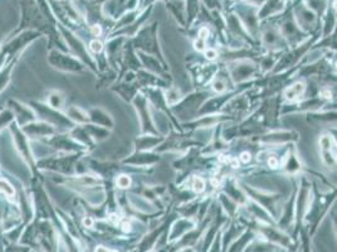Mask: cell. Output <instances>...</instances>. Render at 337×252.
Listing matches in <instances>:
<instances>
[{
	"mask_svg": "<svg viewBox=\"0 0 337 252\" xmlns=\"http://www.w3.org/2000/svg\"><path fill=\"white\" fill-rule=\"evenodd\" d=\"M304 90H306V85H304V83L303 82H297V83H294V85H292L289 88L286 90L284 96H286L287 100L294 101L296 99H298L299 96L303 95Z\"/></svg>",
	"mask_w": 337,
	"mask_h": 252,
	"instance_id": "6da1fadb",
	"label": "cell"
},
{
	"mask_svg": "<svg viewBox=\"0 0 337 252\" xmlns=\"http://www.w3.org/2000/svg\"><path fill=\"white\" fill-rule=\"evenodd\" d=\"M0 190H2L3 193H5L7 196H10V197H13V196L15 194L14 188H13L12 184H10L8 180H5V179H0Z\"/></svg>",
	"mask_w": 337,
	"mask_h": 252,
	"instance_id": "7a4b0ae2",
	"label": "cell"
},
{
	"mask_svg": "<svg viewBox=\"0 0 337 252\" xmlns=\"http://www.w3.org/2000/svg\"><path fill=\"white\" fill-rule=\"evenodd\" d=\"M205 189V182L204 179L199 178V177H195L193 179V190L195 193H203Z\"/></svg>",
	"mask_w": 337,
	"mask_h": 252,
	"instance_id": "3957f363",
	"label": "cell"
},
{
	"mask_svg": "<svg viewBox=\"0 0 337 252\" xmlns=\"http://www.w3.org/2000/svg\"><path fill=\"white\" fill-rule=\"evenodd\" d=\"M117 184L120 188H127L130 187L131 184V179L127 177V175H121L118 179H117Z\"/></svg>",
	"mask_w": 337,
	"mask_h": 252,
	"instance_id": "277c9868",
	"label": "cell"
},
{
	"mask_svg": "<svg viewBox=\"0 0 337 252\" xmlns=\"http://www.w3.org/2000/svg\"><path fill=\"white\" fill-rule=\"evenodd\" d=\"M90 48H91V51H92V52L98 53V52H101V51L103 49V44H102L100 40H92V42H91Z\"/></svg>",
	"mask_w": 337,
	"mask_h": 252,
	"instance_id": "5b68a950",
	"label": "cell"
},
{
	"mask_svg": "<svg viewBox=\"0 0 337 252\" xmlns=\"http://www.w3.org/2000/svg\"><path fill=\"white\" fill-rule=\"evenodd\" d=\"M319 144H321V146H322V150L324 151V150H328L329 151V147H331V139L328 137V136H323L321 140H319Z\"/></svg>",
	"mask_w": 337,
	"mask_h": 252,
	"instance_id": "8992f818",
	"label": "cell"
},
{
	"mask_svg": "<svg viewBox=\"0 0 337 252\" xmlns=\"http://www.w3.org/2000/svg\"><path fill=\"white\" fill-rule=\"evenodd\" d=\"M205 57H206V59H209V61H214V59H216V57H218V53H216V51L215 49H211V48H209V49H205Z\"/></svg>",
	"mask_w": 337,
	"mask_h": 252,
	"instance_id": "52a82bcc",
	"label": "cell"
},
{
	"mask_svg": "<svg viewBox=\"0 0 337 252\" xmlns=\"http://www.w3.org/2000/svg\"><path fill=\"white\" fill-rule=\"evenodd\" d=\"M194 48H195L198 52H203V51L205 49V40L199 38L198 40H195V43H194Z\"/></svg>",
	"mask_w": 337,
	"mask_h": 252,
	"instance_id": "ba28073f",
	"label": "cell"
},
{
	"mask_svg": "<svg viewBox=\"0 0 337 252\" xmlns=\"http://www.w3.org/2000/svg\"><path fill=\"white\" fill-rule=\"evenodd\" d=\"M268 165L272 168V169H276V168L278 166V159L276 156H271L268 159Z\"/></svg>",
	"mask_w": 337,
	"mask_h": 252,
	"instance_id": "9c48e42d",
	"label": "cell"
},
{
	"mask_svg": "<svg viewBox=\"0 0 337 252\" xmlns=\"http://www.w3.org/2000/svg\"><path fill=\"white\" fill-rule=\"evenodd\" d=\"M214 90H215L216 92H223V91L225 90V87H224V83H223V82H220V81H216V82L214 83Z\"/></svg>",
	"mask_w": 337,
	"mask_h": 252,
	"instance_id": "30bf717a",
	"label": "cell"
},
{
	"mask_svg": "<svg viewBox=\"0 0 337 252\" xmlns=\"http://www.w3.org/2000/svg\"><path fill=\"white\" fill-rule=\"evenodd\" d=\"M240 160H241V163H249L250 161V153L243 151L240 154Z\"/></svg>",
	"mask_w": 337,
	"mask_h": 252,
	"instance_id": "8fae6325",
	"label": "cell"
},
{
	"mask_svg": "<svg viewBox=\"0 0 337 252\" xmlns=\"http://www.w3.org/2000/svg\"><path fill=\"white\" fill-rule=\"evenodd\" d=\"M208 35H209V29L208 28H201L200 32H199V38L205 40L208 38Z\"/></svg>",
	"mask_w": 337,
	"mask_h": 252,
	"instance_id": "7c38bea8",
	"label": "cell"
},
{
	"mask_svg": "<svg viewBox=\"0 0 337 252\" xmlns=\"http://www.w3.org/2000/svg\"><path fill=\"white\" fill-rule=\"evenodd\" d=\"M101 32H102V29H101L100 25H93V27L91 28V33H92L93 35H100Z\"/></svg>",
	"mask_w": 337,
	"mask_h": 252,
	"instance_id": "4fadbf2b",
	"label": "cell"
},
{
	"mask_svg": "<svg viewBox=\"0 0 337 252\" xmlns=\"http://www.w3.org/2000/svg\"><path fill=\"white\" fill-rule=\"evenodd\" d=\"M321 96L323 99H331L332 97V94L329 90H321Z\"/></svg>",
	"mask_w": 337,
	"mask_h": 252,
	"instance_id": "5bb4252c",
	"label": "cell"
},
{
	"mask_svg": "<svg viewBox=\"0 0 337 252\" xmlns=\"http://www.w3.org/2000/svg\"><path fill=\"white\" fill-rule=\"evenodd\" d=\"M233 168H238L239 166V160L238 159H235V158H230L229 159V161H228Z\"/></svg>",
	"mask_w": 337,
	"mask_h": 252,
	"instance_id": "9a60e30c",
	"label": "cell"
},
{
	"mask_svg": "<svg viewBox=\"0 0 337 252\" xmlns=\"http://www.w3.org/2000/svg\"><path fill=\"white\" fill-rule=\"evenodd\" d=\"M83 223H84V226H86V227H92L93 226V219L90 218V217H87V218H84Z\"/></svg>",
	"mask_w": 337,
	"mask_h": 252,
	"instance_id": "2e32d148",
	"label": "cell"
},
{
	"mask_svg": "<svg viewBox=\"0 0 337 252\" xmlns=\"http://www.w3.org/2000/svg\"><path fill=\"white\" fill-rule=\"evenodd\" d=\"M220 182H221V179H219V177H216V178H213V179H211V184H213L214 187H219Z\"/></svg>",
	"mask_w": 337,
	"mask_h": 252,
	"instance_id": "e0dca14e",
	"label": "cell"
},
{
	"mask_svg": "<svg viewBox=\"0 0 337 252\" xmlns=\"http://www.w3.org/2000/svg\"><path fill=\"white\" fill-rule=\"evenodd\" d=\"M122 229L126 231V232L130 231V223H128L127 221H123V222H122Z\"/></svg>",
	"mask_w": 337,
	"mask_h": 252,
	"instance_id": "ac0fdd59",
	"label": "cell"
},
{
	"mask_svg": "<svg viewBox=\"0 0 337 252\" xmlns=\"http://www.w3.org/2000/svg\"><path fill=\"white\" fill-rule=\"evenodd\" d=\"M96 252H108V249L106 247H103V246H100V247L96 248Z\"/></svg>",
	"mask_w": 337,
	"mask_h": 252,
	"instance_id": "d6986e66",
	"label": "cell"
},
{
	"mask_svg": "<svg viewBox=\"0 0 337 252\" xmlns=\"http://www.w3.org/2000/svg\"><path fill=\"white\" fill-rule=\"evenodd\" d=\"M110 219H111L113 223H117V222H118V217H117L116 214H111V216H110Z\"/></svg>",
	"mask_w": 337,
	"mask_h": 252,
	"instance_id": "ffe728a7",
	"label": "cell"
},
{
	"mask_svg": "<svg viewBox=\"0 0 337 252\" xmlns=\"http://www.w3.org/2000/svg\"><path fill=\"white\" fill-rule=\"evenodd\" d=\"M333 9L337 12V0H334V2H333Z\"/></svg>",
	"mask_w": 337,
	"mask_h": 252,
	"instance_id": "44dd1931",
	"label": "cell"
},
{
	"mask_svg": "<svg viewBox=\"0 0 337 252\" xmlns=\"http://www.w3.org/2000/svg\"><path fill=\"white\" fill-rule=\"evenodd\" d=\"M111 252H117V251H111Z\"/></svg>",
	"mask_w": 337,
	"mask_h": 252,
	"instance_id": "7402d4cb",
	"label": "cell"
},
{
	"mask_svg": "<svg viewBox=\"0 0 337 252\" xmlns=\"http://www.w3.org/2000/svg\"><path fill=\"white\" fill-rule=\"evenodd\" d=\"M336 68H337V63H336Z\"/></svg>",
	"mask_w": 337,
	"mask_h": 252,
	"instance_id": "603a6c76",
	"label": "cell"
}]
</instances>
